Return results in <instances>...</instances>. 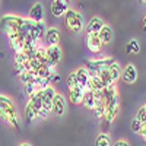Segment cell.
Instances as JSON below:
<instances>
[{
	"label": "cell",
	"mask_w": 146,
	"mask_h": 146,
	"mask_svg": "<svg viewBox=\"0 0 146 146\" xmlns=\"http://www.w3.org/2000/svg\"><path fill=\"white\" fill-rule=\"evenodd\" d=\"M44 41L47 44V47H51V45H57L60 41V34L57 28H48L44 34Z\"/></svg>",
	"instance_id": "8fae6325"
},
{
	"label": "cell",
	"mask_w": 146,
	"mask_h": 146,
	"mask_svg": "<svg viewBox=\"0 0 146 146\" xmlns=\"http://www.w3.org/2000/svg\"><path fill=\"white\" fill-rule=\"evenodd\" d=\"M19 76H21V80H22L23 85L34 83V80L38 78V75H36V72H35V70H25V72H22Z\"/></svg>",
	"instance_id": "7402d4cb"
},
{
	"label": "cell",
	"mask_w": 146,
	"mask_h": 146,
	"mask_svg": "<svg viewBox=\"0 0 146 146\" xmlns=\"http://www.w3.org/2000/svg\"><path fill=\"white\" fill-rule=\"evenodd\" d=\"M104 27V22L101 18L98 16H95L92 18L89 22H88V25H86V34H98Z\"/></svg>",
	"instance_id": "5bb4252c"
},
{
	"label": "cell",
	"mask_w": 146,
	"mask_h": 146,
	"mask_svg": "<svg viewBox=\"0 0 146 146\" xmlns=\"http://www.w3.org/2000/svg\"><path fill=\"white\" fill-rule=\"evenodd\" d=\"M83 94H85V91H83L80 86H76L75 89H70V91H69V98H70V102H72V104H75V105L82 104Z\"/></svg>",
	"instance_id": "e0dca14e"
},
{
	"label": "cell",
	"mask_w": 146,
	"mask_h": 146,
	"mask_svg": "<svg viewBox=\"0 0 146 146\" xmlns=\"http://www.w3.org/2000/svg\"><path fill=\"white\" fill-rule=\"evenodd\" d=\"M25 114H27V120H34L35 117H38V113H36V110L28 102L27 104V107H25Z\"/></svg>",
	"instance_id": "83f0119b"
},
{
	"label": "cell",
	"mask_w": 146,
	"mask_h": 146,
	"mask_svg": "<svg viewBox=\"0 0 146 146\" xmlns=\"http://www.w3.org/2000/svg\"><path fill=\"white\" fill-rule=\"evenodd\" d=\"M142 126H143V124L140 123V121H139L136 117L131 120V130L135 131V133H140V130H142Z\"/></svg>",
	"instance_id": "1f68e13d"
},
{
	"label": "cell",
	"mask_w": 146,
	"mask_h": 146,
	"mask_svg": "<svg viewBox=\"0 0 146 146\" xmlns=\"http://www.w3.org/2000/svg\"><path fill=\"white\" fill-rule=\"evenodd\" d=\"M66 85H67L69 91H70V89H75L76 86H79V83H78V78H76V72H73V73H69V75H67V79H66Z\"/></svg>",
	"instance_id": "d4e9b609"
},
{
	"label": "cell",
	"mask_w": 146,
	"mask_h": 146,
	"mask_svg": "<svg viewBox=\"0 0 146 146\" xmlns=\"http://www.w3.org/2000/svg\"><path fill=\"white\" fill-rule=\"evenodd\" d=\"M0 118L9 123L12 127L15 129L19 127V115H18L16 108L12 104V101L3 95H0Z\"/></svg>",
	"instance_id": "6da1fadb"
},
{
	"label": "cell",
	"mask_w": 146,
	"mask_h": 146,
	"mask_svg": "<svg viewBox=\"0 0 146 146\" xmlns=\"http://www.w3.org/2000/svg\"><path fill=\"white\" fill-rule=\"evenodd\" d=\"M121 79H123L126 83H129V85L136 82V79H137V70H136L135 64H127L124 67V70L121 72Z\"/></svg>",
	"instance_id": "30bf717a"
},
{
	"label": "cell",
	"mask_w": 146,
	"mask_h": 146,
	"mask_svg": "<svg viewBox=\"0 0 146 146\" xmlns=\"http://www.w3.org/2000/svg\"><path fill=\"white\" fill-rule=\"evenodd\" d=\"M86 47L91 53H100L104 47L98 34H86Z\"/></svg>",
	"instance_id": "ba28073f"
},
{
	"label": "cell",
	"mask_w": 146,
	"mask_h": 146,
	"mask_svg": "<svg viewBox=\"0 0 146 146\" xmlns=\"http://www.w3.org/2000/svg\"><path fill=\"white\" fill-rule=\"evenodd\" d=\"M51 113L57 117H62L66 113V100L62 94H56L54 100H53V108H51Z\"/></svg>",
	"instance_id": "52a82bcc"
},
{
	"label": "cell",
	"mask_w": 146,
	"mask_h": 146,
	"mask_svg": "<svg viewBox=\"0 0 146 146\" xmlns=\"http://www.w3.org/2000/svg\"><path fill=\"white\" fill-rule=\"evenodd\" d=\"M19 146H31V145H28V143H22V145H19Z\"/></svg>",
	"instance_id": "8d00e7d4"
},
{
	"label": "cell",
	"mask_w": 146,
	"mask_h": 146,
	"mask_svg": "<svg viewBox=\"0 0 146 146\" xmlns=\"http://www.w3.org/2000/svg\"><path fill=\"white\" fill-rule=\"evenodd\" d=\"M108 70H110V73H111V76H113L114 80H117V79L121 76V66H120L117 62H114L111 66H110Z\"/></svg>",
	"instance_id": "484cf974"
},
{
	"label": "cell",
	"mask_w": 146,
	"mask_h": 146,
	"mask_svg": "<svg viewBox=\"0 0 146 146\" xmlns=\"http://www.w3.org/2000/svg\"><path fill=\"white\" fill-rule=\"evenodd\" d=\"M126 51H127L129 54H130V53L137 54V53L140 51V45H139V42H137L136 40L129 41V42H127V45H126Z\"/></svg>",
	"instance_id": "4316f807"
},
{
	"label": "cell",
	"mask_w": 146,
	"mask_h": 146,
	"mask_svg": "<svg viewBox=\"0 0 146 146\" xmlns=\"http://www.w3.org/2000/svg\"><path fill=\"white\" fill-rule=\"evenodd\" d=\"M98 36H100V40H101L102 45L110 44V42H111V40H113V29L110 28L108 25H104L102 29L98 32Z\"/></svg>",
	"instance_id": "d6986e66"
},
{
	"label": "cell",
	"mask_w": 146,
	"mask_h": 146,
	"mask_svg": "<svg viewBox=\"0 0 146 146\" xmlns=\"http://www.w3.org/2000/svg\"><path fill=\"white\" fill-rule=\"evenodd\" d=\"M36 75L41 79H47V78H53L54 76V67L50 66V64H45V66H41L38 70H36Z\"/></svg>",
	"instance_id": "44dd1931"
},
{
	"label": "cell",
	"mask_w": 146,
	"mask_h": 146,
	"mask_svg": "<svg viewBox=\"0 0 146 146\" xmlns=\"http://www.w3.org/2000/svg\"><path fill=\"white\" fill-rule=\"evenodd\" d=\"M45 31H47V28L44 27V22H35L34 23V27H32V29H31V38L36 42L40 38H42L44 36V34H45Z\"/></svg>",
	"instance_id": "9a60e30c"
},
{
	"label": "cell",
	"mask_w": 146,
	"mask_h": 146,
	"mask_svg": "<svg viewBox=\"0 0 146 146\" xmlns=\"http://www.w3.org/2000/svg\"><path fill=\"white\" fill-rule=\"evenodd\" d=\"M29 104L36 110V113L40 114V111L42 110V91H38L35 92L31 98H29Z\"/></svg>",
	"instance_id": "ffe728a7"
},
{
	"label": "cell",
	"mask_w": 146,
	"mask_h": 146,
	"mask_svg": "<svg viewBox=\"0 0 146 146\" xmlns=\"http://www.w3.org/2000/svg\"><path fill=\"white\" fill-rule=\"evenodd\" d=\"M56 91L53 86H48L45 89H42V110L47 113H51V108H53V100L56 96Z\"/></svg>",
	"instance_id": "8992f818"
},
{
	"label": "cell",
	"mask_w": 146,
	"mask_h": 146,
	"mask_svg": "<svg viewBox=\"0 0 146 146\" xmlns=\"http://www.w3.org/2000/svg\"><path fill=\"white\" fill-rule=\"evenodd\" d=\"M136 118L140 121L142 124L146 123V108H145V107L139 108V111H137V114H136Z\"/></svg>",
	"instance_id": "4dcf8cb0"
},
{
	"label": "cell",
	"mask_w": 146,
	"mask_h": 146,
	"mask_svg": "<svg viewBox=\"0 0 146 146\" xmlns=\"http://www.w3.org/2000/svg\"><path fill=\"white\" fill-rule=\"evenodd\" d=\"M104 89V85L101 82V79L96 76V78H91L89 80V86H88V91H94V92H101Z\"/></svg>",
	"instance_id": "cb8c5ba5"
},
{
	"label": "cell",
	"mask_w": 146,
	"mask_h": 146,
	"mask_svg": "<svg viewBox=\"0 0 146 146\" xmlns=\"http://www.w3.org/2000/svg\"><path fill=\"white\" fill-rule=\"evenodd\" d=\"M51 82H54V83H57V82H60V76H57V75H54V76L51 78Z\"/></svg>",
	"instance_id": "e575fe53"
},
{
	"label": "cell",
	"mask_w": 146,
	"mask_h": 146,
	"mask_svg": "<svg viewBox=\"0 0 146 146\" xmlns=\"http://www.w3.org/2000/svg\"><path fill=\"white\" fill-rule=\"evenodd\" d=\"M114 146H129V143H127V142H124V140H120V142H117Z\"/></svg>",
	"instance_id": "836d02e7"
},
{
	"label": "cell",
	"mask_w": 146,
	"mask_h": 146,
	"mask_svg": "<svg viewBox=\"0 0 146 146\" xmlns=\"http://www.w3.org/2000/svg\"><path fill=\"white\" fill-rule=\"evenodd\" d=\"M143 31L146 32V16H145V19H143Z\"/></svg>",
	"instance_id": "d590c367"
},
{
	"label": "cell",
	"mask_w": 146,
	"mask_h": 146,
	"mask_svg": "<svg viewBox=\"0 0 146 146\" xmlns=\"http://www.w3.org/2000/svg\"><path fill=\"white\" fill-rule=\"evenodd\" d=\"M38 91H40V89H38V86H36L35 83H28V85H25V94L29 96V98H31L35 92H38Z\"/></svg>",
	"instance_id": "f546056e"
},
{
	"label": "cell",
	"mask_w": 146,
	"mask_h": 146,
	"mask_svg": "<svg viewBox=\"0 0 146 146\" xmlns=\"http://www.w3.org/2000/svg\"><path fill=\"white\" fill-rule=\"evenodd\" d=\"M29 19L34 22H42L44 21V6L42 3H35L29 10Z\"/></svg>",
	"instance_id": "4fadbf2b"
},
{
	"label": "cell",
	"mask_w": 146,
	"mask_h": 146,
	"mask_svg": "<svg viewBox=\"0 0 146 146\" xmlns=\"http://www.w3.org/2000/svg\"><path fill=\"white\" fill-rule=\"evenodd\" d=\"M98 78L101 79V82H102V85H104V88L113 86L114 82H115V80L113 79V76H111V73H110L108 69H101L100 73H98Z\"/></svg>",
	"instance_id": "ac0fdd59"
},
{
	"label": "cell",
	"mask_w": 146,
	"mask_h": 146,
	"mask_svg": "<svg viewBox=\"0 0 146 146\" xmlns=\"http://www.w3.org/2000/svg\"><path fill=\"white\" fill-rule=\"evenodd\" d=\"M64 25L70 32L78 34L83 29L85 23H83V18H82V15L79 13V12L73 10V9H69L66 12V15H64Z\"/></svg>",
	"instance_id": "7a4b0ae2"
},
{
	"label": "cell",
	"mask_w": 146,
	"mask_h": 146,
	"mask_svg": "<svg viewBox=\"0 0 146 146\" xmlns=\"http://www.w3.org/2000/svg\"><path fill=\"white\" fill-rule=\"evenodd\" d=\"M140 2H143V3H146V0H140Z\"/></svg>",
	"instance_id": "74e56055"
},
{
	"label": "cell",
	"mask_w": 146,
	"mask_h": 146,
	"mask_svg": "<svg viewBox=\"0 0 146 146\" xmlns=\"http://www.w3.org/2000/svg\"><path fill=\"white\" fill-rule=\"evenodd\" d=\"M60 60H62V48L58 45H51V47H47V62L50 66L56 67Z\"/></svg>",
	"instance_id": "277c9868"
},
{
	"label": "cell",
	"mask_w": 146,
	"mask_h": 146,
	"mask_svg": "<svg viewBox=\"0 0 146 146\" xmlns=\"http://www.w3.org/2000/svg\"><path fill=\"white\" fill-rule=\"evenodd\" d=\"M25 19L23 18H19V16H15V15H6L2 18L0 21V28H2L7 35L9 34H18L21 27L23 25Z\"/></svg>",
	"instance_id": "3957f363"
},
{
	"label": "cell",
	"mask_w": 146,
	"mask_h": 146,
	"mask_svg": "<svg viewBox=\"0 0 146 146\" xmlns=\"http://www.w3.org/2000/svg\"><path fill=\"white\" fill-rule=\"evenodd\" d=\"M82 104L85 105V108L92 110V111H94L95 104H96V96H95V92H94V91H85V94H83V100H82Z\"/></svg>",
	"instance_id": "2e32d148"
},
{
	"label": "cell",
	"mask_w": 146,
	"mask_h": 146,
	"mask_svg": "<svg viewBox=\"0 0 146 146\" xmlns=\"http://www.w3.org/2000/svg\"><path fill=\"white\" fill-rule=\"evenodd\" d=\"M69 10V3L64 0H53L51 3V13L56 18H62L66 15V12Z\"/></svg>",
	"instance_id": "9c48e42d"
},
{
	"label": "cell",
	"mask_w": 146,
	"mask_h": 146,
	"mask_svg": "<svg viewBox=\"0 0 146 146\" xmlns=\"http://www.w3.org/2000/svg\"><path fill=\"white\" fill-rule=\"evenodd\" d=\"M145 108H146V104H145Z\"/></svg>",
	"instance_id": "f35d334b"
},
{
	"label": "cell",
	"mask_w": 146,
	"mask_h": 146,
	"mask_svg": "<svg viewBox=\"0 0 146 146\" xmlns=\"http://www.w3.org/2000/svg\"><path fill=\"white\" fill-rule=\"evenodd\" d=\"M117 91H115V86L113 85V86H108V88H104L102 89V100H104V102L107 104V102H110L111 100H114V98H117Z\"/></svg>",
	"instance_id": "603a6c76"
},
{
	"label": "cell",
	"mask_w": 146,
	"mask_h": 146,
	"mask_svg": "<svg viewBox=\"0 0 146 146\" xmlns=\"http://www.w3.org/2000/svg\"><path fill=\"white\" fill-rule=\"evenodd\" d=\"M76 78H78V83H79V86L83 89V91H88V86H89V73L88 70L85 69V67H80L76 70Z\"/></svg>",
	"instance_id": "7c38bea8"
},
{
	"label": "cell",
	"mask_w": 146,
	"mask_h": 146,
	"mask_svg": "<svg viewBox=\"0 0 146 146\" xmlns=\"http://www.w3.org/2000/svg\"><path fill=\"white\" fill-rule=\"evenodd\" d=\"M139 135H142V137H145V139H146V123L142 126V130H140Z\"/></svg>",
	"instance_id": "d6a6232c"
},
{
	"label": "cell",
	"mask_w": 146,
	"mask_h": 146,
	"mask_svg": "<svg viewBox=\"0 0 146 146\" xmlns=\"http://www.w3.org/2000/svg\"><path fill=\"white\" fill-rule=\"evenodd\" d=\"M96 146H110V136L107 133H101L96 137Z\"/></svg>",
	"instance_id": "f1b7e54d"
},
{
	"label": "cell",
	"mask_w": 146,
	"mask_h": 146,
	"mask_svg": "<svg viewBox=\"0 0 146 146\" xmlns=\"http://www.w3.org/2000/svg\"><path fill=\"white\" fill-rule=\"evenodd\" d=\"M118 107H120V102H118V96L114 100H111L110 102L105 104V120H107V123H113L117 113H118Z\"/></svg>",
	"instance_id": "5b68a950"
}]
</instances>
